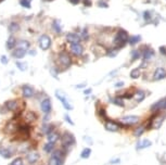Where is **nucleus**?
<instances>
[{"label": "nucleus", "mask_w": 166, "mask_h": 165, "mask_svg": "<svg viewBox=\"0 0 166 165\" xmlns=\"http://www.w3.org/2000/svg\"><path fill=\"white\" fill-rule=\"evenodd\" d=\"M150 18H151V14H150V12H149V11H145V12H143V18H144V20L149 21V20H150Z\"/></svg>", "instance_id": "nucleus-40"}, {"label": "nucleus", "mask_w": 166, "mask_h": 165, "mask_svg": "<svg viewBox=\"0 0 166 165\" xmlns=\"http://www.w3.org/2000/svg\"><path fill=\"white\" fill-rule=\"evenodd\" d=\"M61 141H62L63 147H64L65 149L73 147L74 144L76 143V139H75V137H74L71 133H69V131H65L64 135H63L62 138H61Z\"/></svg>", "instance_id": "nucleus-3"}, {"label": "nucleus", "mask_w": 166, "mask_h": 165, "mask_svg": "<svg viewBox=\"0 0 166 165\" xmlns=\"http://www.w3.org/2000/svg\"><path fill=\"white\" fill-rule=\"evenodd\" d=\"M39 153L36 151H30L27 153V155H26V160L28 161V163L30 164H35V163H37L38 161H39Z\"/></svg>", "instance_id": "nucleus-10"}, {"label": "nucleus", "mask_w": 166, "mask_h": 165, "mask_svg": "<svg viewBox=\"0 0 166 165\" xmlns=\"http://www.w3.org/2000/svg\"><path fill=\"white\" fill-rule=\"evenodd\" d=\"M55 97L59 99V100L61 101V103L63 104V107H64L65 110H72L73 109V107H72V104L69 102V100L66 99V97L64 96V94H63L62 91H60V90H57L55 91Z\"/></svg>", "instance_id": "nucleus-6"}, {"label": "nucleus", "mask_w": 166, "mask_h": 165, "mask_svg": "<svg viewBox=\"0 0 166 165\" xmlns=\"http://www.w3.org/2000/svg\"><path fill=\"white\" fill-rule=\"evenodd\" d=\"M164 115H159V116L154 117L152 121V124H151V126L154 127V128H160V127L162 126V123H163L164 121Z\"/></svg>", "instance_id": "nucleus-17"}, {"label": "nucleus", "mask_w": 166, "mask_h": 165, "mask_svg": "<svg viewBox=\"0 0 166 165\" xmlns=\"http://www.w3.org/2000/svg\"><path fill=\"white\" fill-rule=\"evenodd\" d=\"M16 66H18V70H21V71H26V69H27L26 63H22V62H16Z\"/></svg>", "instance_id": "nucleus-35"}, {"label": "nucleus", "mask_w": 166, "mask_h": 165, "mask_svg": "<svg viewBox=\"0 0 166 165\" xmlns=\"http://www.w3.org/2000/svg\"><path fill=\"white\" fill-rule=\"evenodd\" d=\"M15 44H16L15 38H14L13 36H10L9 38H8V40H7V48L9 49V50H11V49L14 48Z\"/></svg>", "instance_id": "nucleus-25"}, {"label": "nucleus", "mask_w": 166, "mask_h": 165, "mask_svg": "<svg viewBox=\"0 0 166 165\" xmlns=\"http://www.w3.org/2000/svg\"><path fill=\"white\" fill-rule=\"evenodd\" d=\"M90 154H91V150L89 149V148H85V149L81 151V158L83 159H88L90 156Z\"/></svg>", "instance_id": "nucleus-29"}, {"label": "nucleus", "mask_w": 166, "mask_h": 165, "mask_svg": "<svg viewBox=\"0 0 166 165\" xmlns=\"http://www.w3.org/2000/svg\"><path fill=\"white\" fill-rule=\"evenodd\" d=\"M59 62H60V64L62 65L63 67H69V65L72 64V59L69 53L65 52V51H62V52L59 54Z\"/></svg>", "instance_id": "nucleus-5"}, {"label": "nucleus", "mask_w": 166, "mask_h": 165, "mask_svg": "<svg viewBox=\"0 0 166 165\" xmlns=\"http://www.w3.org/2000/svg\"><path fill=\"white\" fill-rule=\"evenodd\" d=\"M26 54V50H23V49H20V48H16L14 49V51L12 52V55L13 58L15 59H23Z\"/></svg>", "instance_id": "nucleus-18"}, {"label": "nucleus", "mask_w": 166, "mask_h": 165, "mask_svg": "<svg viewBox=\"0 0 166 165\" xmlns=\"http://www.w3.org/2000/svg\"><path fill=\"white\" fill-rule=\"evenodd\" d=\"M26 119H27L28 122L35 121V119H36V115H35L34 113H32V112H28L27 115H26Z\"/></svg>", "instance_id": "nucleus-37"}, {"label": "nucleus", "mask_w": 166, "mask_h": 165, "mask_svg": "<svg viewBox=\"0 0 166 165\" xmlns=\"http://www.w3.org/2000/svg\"><path fill=\"white\" fill-rule=\"evenodd\" d=\"M69 1L72 3V5H77V3H79L81 0H69Z\"/></svg>", "instance_id": "nucleus-44"}, {"label": "nucleus", "mask_w": 166, "mask_h": 165, "mask_svg": "<svg viewBox=\"0 0 166 165\" xmlns=\"http://www.w3.org/2000/svg\"><path fill=\"white\" fill-rule=\"evenodd\" d=\"M53 149H54V143H51V142H48V143H46L44 146V151L46 152V153L52 152Z\"/></svg>", "instance_id": "nucleus-27"}, {"label": "nucleus", "mask_w": 166, "mask_h": 165, "mask_svg": "<svg viewBox=\"0 0 166 165\" xmlns=\"http://www.w3.org/2000/svg\"><path fill=\"white\" fill-rule=\"evenodd\" d=\"M52 27H53V30H54L55 33L62 32V28H61V25H60V23H59V21H54V22H53Z\"/></svg>", "instance_id": "nucleus-30"}, {"label": "nucleus", "mask_w": 166, "mask_h": 165, "mask_svg": "<svg viewBox=\"0 0 166 165\" xmlns=\"http://www.w3.org/2000/svg\"><path fill=\"white\" fill-rule=\"evenodd\" d=\"M104 127L108 131H111V133H116V131H120L121 128V125L118 123L114 121H111V119H108L104 124Z\"/></svg>", "instance_id": "nucleus-8"}, {"label": "nucleus", "mask_w": 166, "mask_h": 165, "mask_svg": "<svg viewBox=\"0 0 166 165\" xmlns=\"http://www.w3.org/2000/svg\"><path fill=\"white\" fill-rule=\"evenodd\" d=\"M90 92H91V89H86L85 91H84V94H85V95H89Z\"/></svg>", "instance_id": "nucleus-48"}, {"label": "nucleus", "mask_w": 166, "mask_h": 165, "mask_svg": "<svg viewBox=\"0 0 166 165\" xmlns=\"http://www.w3.org/2000/svg\"><path fill=\"white\" fill-rule=\"evenodd\" d=\"M22 95H23V97H25V98H30V97H33V95H34V89H33V87H30V86L24 85L23 87H22Z\"/></svg>", "instance_id": "nucleus-16"}, {"label": "nucleus", "mask_w": 166, "mask_h": 165, "mask_svg": "<svg viewBox=\"0 0 166 165\" xmlns=\"http://www.w3.org/2000/svg\"><path fill=\"white\" fill-rule=\"evenodd\" d=\"M18 25L16 23H12L11 25L9 26V30L10 32H16V30H18Z\"/></svg>", "instance_id": "nucleus-38"}, {"label": "nucleus", "mask_w": 166, "mask_h": 165, "mask_svg": "<svg viewBox=\"0 0 166 165\" xmlns=\"http://www.w3.org/2000/svg\"><path fill=\"white\" fill-rule=\"evenodd\" d=\"M0 155L5 159H10L12 156V152L10 149H6V148H0Z\"/></svg>", "instance_id": "nucleus-23"}, {"label": "nucleus", "mask_w": 166, "mask_h": 165, "mask_svg": "<svg viewBox=\"0 0 166 165\" xmlns=\"http://www.w3.org/2000/svg\"><path fill=\"white\" fill-rule=\"evenodd\" d=\"M0 1H1V0H0Z\"/></svg>", "instance_id": "nucleus-49"}, {"label": "nucleus", "mask_w": 166, "mask_h": 165, "mask_svg": "<svg viewBox=\"0 0 166 165\" xmlns=\"http://www.w3.org/2000/svg\"><path fill=\"white\" fill-rule=\"evenodd\" d=\"M20 3H21V6L24 8H27V9L30 8V0H21Z\"/></svg>", "instance_id": "nucleus-36"}, {"label": "nucleus", "mask_w": 166, "mask_h": 165, "mask_svg": "<svg viewBox=\"0 0 166 165\" xmlns=\"http://www.w3.org/2000/svg\"><path fill=\"white\" fill-rule=\"evenodd\" d=\"M120 159H114V160L110 161V164H117V163H120Z\"/></svg>", "instance_id": "nucleus-43"}, {"label": "nucleus", "mask_w": 166, "mask_h": 165, "mask_svg": "<svg viewBox=\"0 0 166 165\" xmlns=\"http://www.w3.org/2000/svg\"><path fill=\"white\" fill-rule=\"evenodd\" d=\"M145 131V127L144 125H139V126L136 127V129L134 131V135L136 137H140V136L143 135V133Z\"/></svg>", "instance_id": "nucleus-24"}, {"label": "nucleus", "mask_w": 166, "mask_h": 165, "mask_svg": "<svg viewBox=\"0 0 166 165\" xmlns=\"http://www.w3.org/2000/svg\"><path fill=\"white\" fill-rule=\"evenodd\" d=\"M65 121H67V122H69V124H73V121H72V119H69V115H65Z\"/></svg>", "instance_id": "nucleus-45"}, {"label": "nucleus", "mask_w": 166, "mask_h": 165, "mask_svg": "<svg viewBox=\"0 0 166 165\" xmlns=\"http://www.w3.org/2000/svg\"><path fill=\"white\" fill-rule=\"evenodd\" d=\"M63 159H64V152L59 150L52 153L51 158L49 159V165H63Z\"/></svg>", "instance_id": "nucleus-2"}, {"label": "nucleus", "mask_w": 166, "mask_h": 165, "mask_svg": "<svg viewBox=\"0 0 166 165\" xmlns=\"http://www.w3.org/2000/svg\"><path fill=\"white\" fill-rule=\"evenodd\" d=\"M111 101L114 103V104H116V106L118 107H124V102H123L122 98H114V99H111Z\"/></svg>", "instance_id": "nucleus-32"}, {"label": "nucleus", "mask_w": 166, "mask_h": 165, "mask_svg": "<svg viewBox=\"0 0 166 165\" xmlns=\"http://www.w3.org/2000/svg\"><path fill=\"white\" fill-rule=\"evenodd\" d=\"M160 51H161V53H163V54H166V49H165V47H161V48H160Z\"/></svg>", "instance_id": "nucleus-46"}, {"label": "nucleus", "mask_w": 166, "mask_h": 165, "mask_svg": "<svg viewBox=\"0 0 166 165\" xmlns=\"http://www.w3.org/2000/svg\"><path fill=\"white\" fill-rule=\"evenodd\" d=\"M128 39L129 37L126 30H120L117 32V34H116L115 39H114V44H115V46L117 47V48H121V47H123L127 41H128Z\"/></svg>", "instance_id": "nucleus-1"}, {"label": "nucleus", "mask_w": 166, "mask_h": 165, "mask_svg": "<svg viewBox=\"0 0 166 165\" xmlns=\"http://www.w3.org/2000/svg\"><path fill=\"white\" fill-rule=\"evenodd\" d=\"M99 114H100V116H102L103 119H105V111H104V109L103 108H101V110L99 111Z\"/></svg>", "instance_id": "nucleus-42"}, {"label": "nucleus", "mask_w": 166, "mask_h": 165, "mask_svg": "<svg viewBox=\"0 0 166 165\" xmlns=\"http://www.w3.org/2000/svg\"><path fill=\"white\" fill-rule=\"evenodd\" d=\"M166 77V70L164 67H157L153 74V79L154 80H161Z\"/></svg>", "instance_id": "nucleus-11"}, {"label": "nucleus", "mask_w": 166, "mask_h": 165, "mask_svg": "<svg viewBox=\"0 0 166 165\" xmlns=\"http://www.w3.org/2000/svg\"><path fill=\"white\" fill-rule=\"evenodd\" d=\"M81 38L85 39V40H88V32H87V30H81Z\"/></svg>", "instance_id": "nucleus-39"}, {"label": "nucleus", "mask_w": 166, "mask_h": 165, "mask_svg": "<svg viewBox=\"0 0 166 165\" xmlns=\"http://www.w3.org/2000/svg\"><path fill=\"white\" fill-rule=\"evenodd\" d=\"M141 40V37L139 36V35H137V36H132V37H129L128 39V42L130 45H135L137 44V42H139V41Z\"/></svg>", "instance_id": "nucleus-28"}, {"label": "nucleus", "mask_w": 166, "mask_h": 165, "mask_svg": "<svg viewBox=\"0 0 166 165\" xmlns=\"http://www.w3.org/2000/svg\"><path fill=\"white\" fill-rule=\"evenodd\" d=\"M38 42H39V47L42 50H47V49H49L51 46L50 36H48V35H42V36L39 37Z\"/></svg>", "instance_id": "nucleus-7"}, {"label": "nucleus", "mask_w": 166, "mask_h": 165, "mask_svg": "<svg viewBox=\"0 0 166 165\" xmlns=\"http://www.w3.org/2000/svg\"><path fill=\"white\" fill-rule=\"evenodd\" d=\"M135 100L137 101V102H141L142 100H144L145 98V92L143 91V90H137L136 92H135Z\"/></svg>", "instance_id": "nucleus-22"}, {"label": "nucleus", "mask_w": 166, "mask_h": 165, "mask_svg": "<svg viewBox=\"0 0 166 165\" xmlns=\"http://www.w3.org/2000/svg\"><path fill=\"white\" fill-rule=\"evenodd\" d=\"M141 57V53L139 50H134L132 52V60H138Z\"/></svg>", "instance_id": "nucleus-34"}, {"label": "nucleus", "mask_w": 166, "mask_h": 165, "mask_svg": "<svg viewBox=\"0 0 166 165\" xmlns=\"http://www.w3.org/2000/svg\"><path fill=\"white\" fill-rule=\"evenodd\" d=\"M71 51H72V53L75 55H81L83 54L84 48H83V46L79 44H73V45H71Z\"/></svg>", "instance_id": "nucleus-15"}, {"label": "nucleus", "mask_w": 166, "mask_h": 165, "mask_svg": "<svg viewBox=\"0 0 166 165\" xmlns=\"http://www.w3.org/2000/svg\"><path fill=\"white\" fill-rule=\"evenodd\" d=\"M0 60H1V63H2V64H7L8 63V58L6 57V55H2Z\"/></svg>", "instance_id": "nucleus-41"}, {"label": "nucleus", "mask_w": 166, "mask_h": 165, "mask_svg": "<svg viewBox=\"0 0 166 165\" xmlns=\"http://www.w3.org/2000/svg\"><path fill=\"white\" fill-rule=\"evenodd\" d=\"M139 76H140V70L139 69L132 70V73H130V77H132V79H136V78H138Z\"/></svg>", "instance_id": "nucleus-31"}, {"label": "nucleus", "mask_w": 166, "mask_h": 165, "mask_svg": "<svg viewBox=\"0 0 166 165\" xmlns=\"http://www.w3.org/2000/svg\"><path fill=\"white\" fill-rule=\"evenodd\" d=\"M120 122L124 126H132V125H135V124L138 123L139 117L136 116V115H127V116H123L120 119Z\"/></svg>", "instance_id": "nucleus-4"}, {"label": "nucleus", "mask_w": 166, "mask_h": 165, "mask_svg": "<svg viewBox=\"0 0 166 165\" xmlns=\"http://www.w3.org/2000/svg\"><path fill=\"white\" fill-rule=\"evenodd\" d=\"M18 48L23 49V50H27L30 48V42L27 40H20L18 42Z\"/></svg>", "instance_id": "nucleus-26"}, {"label": "nucleus", "mask_w": 166, "mask_h": 165, "mask_svg": "<svg viewBox=\"0 0 166 165\" xmlns=\"http://www.w3.org/2000/svg\"><path fill=\"white\" fill-rule=\"evenodd\" d=\"M48 142H51V143H55V142L58 141L60 139V134L57 133V131H52L48 135Z\"/></svg>", "instance_id": "nucleus-20"}, {"label": "nucleus", "mask_w": 166, "mask_h": 165, "mask_svg": "<svg viewBox=\"0 0 166 165\" xmlns=\"http://www.w3.org/2000/svg\"><path fill=\"white\" fill-rule=\"evenodd\" d=\"M66 40L69 41L71 45L79 44V41H81V37H79L77 34H75V33H69V34L66 35Z\"/></svg>", "instance_id": "nucleus-14"}, {"label": "nucleus", "mask_w": 166, "mask_h": 165, "mask_svg": "<svg viewBox=\"0 0 166 165\" xmlns=\"http://www.w3.org/2000/svg\"><path fill=\"white\" fill-rule=\"evenodd\" d=\"M40 107H42V111L44 113H46V114H48V113H50L51 111V101L50 99H44V100L42 101V103H40Z\"/></svg>", "instance_id": "nucleus-13"}, {"label": "nucleus", "mask_w": 166, "mask_h": 165, "mask_svg": "<svg viewBox=\"0 0 166 165\" xmlns=\"http://www.w3.org/2000/svg\"><path fill=\"white\" fill-rule=\"evenodd\" d=\"M151 144H152V142H151L149 139H141L136 143V149L137 150L147 149V148L151 147Z\"/></svg>", "instance_id": "nucleus-12"}, {"label": "nucleus", "mask_w": 166, "mask_h": 165, "mask_svg": "<svg viewBox=\"0 0 166 165\" xmlns=\"http://www.w3.org/2000/svg\"><path fill=\"white\" fill-rule=\"evenodd\" d=\"M10 165H23V159L22 158H16L10 163Z\"/></svg>", "instance_id": "nucleus-33"}, {"label": "nucleus", "mask_w": 166, "mask_h": 165, "mask_svg": "<svg viewBox=\"0 0 166 165\" xmlns=\"http://www.w3.org/2000/svg\"><path fill=\"white\" fill-rule=\"evenodd\" d=\"M116 87H122V86H124V82H117V84H116Z\"/></svg>", "instance_id": "nucleus-47"}, {"label": "nucleus", "mask_w": 166, "mask_h": 165, "mask_svg": "<svg viewBox=\"0 0 166 165\" xmlns=\"http://www.w3.org/2000/svg\"><path fill=\"white\" fill-rule=\"evenodd\" d=\"M151 110L154 111V112H157V111H163L166 110V98L161 99L157 102H155L152 107H151Z\"/></svg>", "instance_id": "nucleus-9"}, {"label": "nucleus", "mask_w": 166, "mask_h": 165, "mask_svg": "<svg viewBox=\"0 0 166 165\" xmlns=\"http://www.w3.org/2000/svg\"><path fill=\"white\" fill-rule=\"evenodd\" d=\"M6 107L8 110L10 111H15L18 109V101L16 100H9L6 102Z\"/></svg>", "instance_id": "nucleus-21"}, {"label": "nucleus", "mask_w": 166, "mask_h": 165, "mask_svg": "<svg viewBox=\"0 0 166 165\" xmlns=\"http://www.w3.org/2000/svg\"><path fill=\"white\" fill-rule=\"evenodd\" d=\"M154 55H155V52H154V50H153V49L147 48V49H144V50H143L142 57H143V59H144V60H150V59H152V58L154 57Z\"/></svg>", "instance_id": "nucleus-19"}]
</instances>
